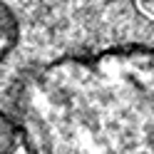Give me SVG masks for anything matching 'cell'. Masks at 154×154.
I'll return each mask as SVG.
<instances>
[{
	"label": "cell",
	"instance_id": "3",
	"mask_svg": "<svg viewBox=\"0 0 154 154\" xmlns=\"http://www.w3.org/2000/svg\"><path fill=\"white\" fill-rule=\"evenodd\" d=\"M20 142H23V134H20L17 122L0 109V154H13Z\"/></svg>",
	"mask_w": 154,
	"mask_h": 154
},
{
	"label": "cell",
	"instance_id": "2",
	"mask_svg": "<svg viewBox=\"0 0 154 154\" xmlns=\"http://www.w3.org/2000/svg\"><path fill=\"white\" fill-rule=\"evenodd\" d=\"M17 40H20V23H17V15L13 13V8L0 0V62L10 55Z\"/></svg>",
	"mask_w": 154,
	"mask_h": 154
},
{
	"label": "cell",
	"instance_id": "1",
	"mask_svg": "<svg viewBox=\"0 0 154 154\" xmlns=\"http://www.w3.org/2000/svg\"><path fill=\"white\" fill-rule=\"evenodd\" d=\"M15 122L30 154H154V47L119 45L30 70Z\"/></svg>",
	"mask_w": 154,
	"mask_h": 154
},
{
	"label": "cell",
	"instance_id": "4",
	"mask_svg": "<svg viewBox=\"0 0 154 154\" xmlns=\"http://www.w3.org/2000/svg\"><path fill=\"white\" fill-rule=\"evenodd\" d=\"M132 3H134V8H137V13L142 17L154 23V0H132Z\"/></svg>",
	"mask_w": 154,
	"mask_h": 154
}]
</instances>
